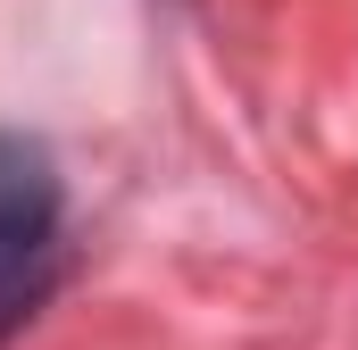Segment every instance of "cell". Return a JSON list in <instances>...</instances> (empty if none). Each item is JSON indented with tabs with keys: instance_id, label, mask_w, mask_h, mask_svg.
I'll return each mask as SVG.
<instances>
[{
	"instance_id": "6da1fadb",
	"label": "cell",
	"mask_w": 358,
	"mask_h": 350,
	"mask_svg": "<svg viewBox=\"0 0 358 350\" xmlns=\"http://www.w3.org/2000/svg\"><path fill=\"white\" fill-rule=\"evenodd\" d=\"M59 234V175L34 142L0 134V300H17V284Z\"/></svg>"
}]
</instances>
